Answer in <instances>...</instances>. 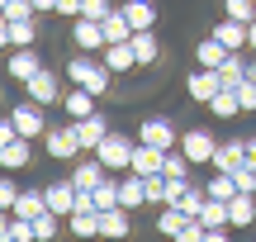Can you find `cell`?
I'll return each mask as SVG.
<instances>
[{
	"instance_id": "27",
	"label": "cell",
	"mask_w": 256,
	"mask_h": 242,
	"mask_svg": "<svg viewBox=\"0 0 256 242\" xmlns=\"http://www.w3.org/2000/svg\"><path fill=\"white\" fill-rule=\"evenodd\" d=\"M194 218L204 224V233H209V228H232V224H228V200H214V195L204 200V209H200Z\"/></svg>"
},
{
	"instance_id": "13",
	"label": "cell",
	"mask_w": 256,
	"mask_h": 242,
	"mask_svg": "<svg viewBox=\"0 0 256 242\" xmlns=\"http://www.w3.org/2000/svg\"><path fill=\"white\" fill-rule=\"evenodd\" d=\"M28 162H34V138H24V133L0 148V166H5V171H24Z\"/></svg>"
},
{
	"instance_id": "2",
	"label": "cell",
	"mask_w": 256,
	"mask_h": 242,
	"mask_svg": "<svg viewBox=\"0 0 256 242\" xmlns=\"http://www.w3.org/2000/svg\"><path fill=\"white\" fill-rule=\"evenodd\" d=\"M133 148H138V142L128 138V133L110 128V133H104V142L95 148V157H100V162H104L110 171H128V162H133Z\"/></svg>"
},
{
	"instance_id": "48",
	"label": "cell",
	"mask_w": 256,
	"mask_h": 242,
	"mask_svg": "<svg viewBox=\"0 0 256 242\" xmlns=\"http://www.w3.org/2000/svg\"><path fill=\"white\" fill-rule=\"evenodd\" d=\"M34 10L38 14H57V0H34Z\"/></svg>"
},
{
	"instance_id": "3",
	"label": "cell",
	"mask_w": 256,
	"mask_h": 242,
	"mask_svg": "<svg viewBox=\"0 0 256 242\" xmlns=\"http://www.w3.org/2000/svg\"><path fill=\"white\" fill-rule=\"evenodd\" d=\"M43 148L52 162H76L81 157V138H76V124L66 119V128H48L43 133Z\"/></svg>"
},
{
	"instance_id": "30",
	"label": "cell",
	"mask_w": 256,
	"mask_h": 242,
	"mask_svg": "<svg viewBox=\"0 0 256 242\" xmlns=\"http://www.w3.org/2000/svg\"><path fill=\"white\" fill-rule=\"evenodd\" d=\"M209 114H214V119H232V114H242V100H238V90H232V86H223V90L209 100Z\"/></svg>"
},
{
	"instance_id": "18",
	"label": "cell",
	"mask_w": 256,
	"mask_h": 242,
	"mask_svg": "<svg viewBox=\"0 0 256 242\" xmlns=\"http://www.w3.org/2000/svg\"><path fill=\"white\" fill-rule=\"evenodd\" d=\"M48 209H52V214H62V218H72V209H76V186H72V176L48 186Z\"/></svg>"
},
{
	"instance_id": "15",
	"label": "cell",
	"mask_w": 256,
	"mask_h": 242,
	"mask_svg": "<svg viewBox=\"0 0 256 242\" xmlns=\"http://www.w3.org/2000/svg\"><path fill=\"white\" fill-rule=\"evenodd\" d=\"M100 62L110 66L114 76H124V72H133V66H138V52H133V43H104Z\"/></svg>"
},
{
	"instance_id": "34",
	"label": "cell",
	"mask_w": 256,
	"mask_h": 242,
	"mask_svg": "<svg viewBox=\"0 0 256 242\" xmlns=\"http://www.w3.org/2000/svg\"><path fill=\"white\" fill-rule=\"evenodd\" d=\"M90 195H95V209H114V204H119V180H114V171L90 190Z\"/></svg>"
},
{
	"instance_id": "35",
	"label": "cell",
	"mask_w": 256,
	"mask_h": 242,
	"mask_svg": "<svg viewBox=\"0 0 256 242\" xmlns=\"http://www.w3.org/2000/svg\"><path fill=\"white\" fill-rule=\"evenodd\" d=\"M204 190H209L214 200H232V195H238V180H232V171H214V180Z\"/></svg>"
},
{
	"instance_id": "1",
	"label": "cell",
	"mask_w": 256,
	"mask_h": 242,
	"mask_svg": "<svg viewBox=\"0 0 256 242\" xmlns=\"http://www.w3.org/2000/svg\"><path fill=\"white\" fill-rule=\"evenodd\" d=\"M110 76H114V72H110L95 52L66 57V81H72V86H86V90H95V95H110Z\"/></svg>"
},
{
	"instance_id": "10",
	"label": "cell",
	"mask_w": 256,
	"mask_h": 242,
	"mask_svg": "<svg viewBox=\"0 0 256 242\" xmlns=\"http://www.w3.org/2000/svg\"><path fill=\"white\" fill-rule=\"evenodd\" d=\"M104 176H110V166L100 157H76V166H72V186L76 190H95Z\"/></svg>"
},
{
	"instance_id": "17",
	"label": "cell",
	"mask_w": 256,
	"mask_h": 242,
	"mask_svg": "<svg viewBox=\"0 0 256 242\" xmlns=\"http://www.w3.org/2000/svg\"><path fill=\"white\" fill-rule=\"evenodd\" d=\"M162 162H166L162 148H147V142H138V148H133V162H128V171H138V176H162Z\"/></svg>"
},
{
	"instance_id": "12",
	"label": "cell",
	"mask_w": 256,
	"mask_h": 242,
	"mask_svg": "<svg viewBox=\"0 0 256 242\" xmlns=\"http://www.w3.org/2000/svg\"><path fill=\"white\" fill-rule=\"evenodd\" d=\"M72 124H76V138H81V152H95L110 133V119H100V114H86V119H72Z\"/></svg>"
},
{
	"instance_id": "46",
	"label": "cell",
	"mask_w": 256,
	"mask_h": 242,
	"mask_svg": "<svg viewBox=\"0 0 256 242\" xmlns=\"http://www.w3.org/2000/svg\"><path fill=\"white\" fill-rule=\"evenodd\" d=\"M57 14H66V19H76V14H81V0H57Z\"/></svg>"
},
{
	"instance_id": "43",
	"label": "cell",
	"mask_w": 256,
	"mask_h": 242,
	"mask_svg": "<svg viewBox=\"0 0 256 242\" xmlns=\"http://www.w3.org/2000/svg\"><path fill=\"white\" fill-rule=\"evenodd\" d=\"M14 200H19V186L10 176H0V209H14Z\"/></svg>"
},
{
	"instance_id": "20",
	"label": "cell",
	"mask_w": 256,
	"mask_h": 242,
	"mask_svg": "<svg viewBox=\"0 0 256 242\" xmlns=\"http://www.w3.org/2000/svg\"><path fill=\"white\" fill-rule=\"evenodd\" d=\"M228 224H232V228H252V224H256V195L238 190V195L228 200Z\"/></svg>"
},
{
	"instance_id": "32",
	"label": "cell",
	"mask_w": 256,
	"mask_h": 242,
	"mask_svg": "<svg viewBox=\"0 0 256 242\" xmlns=\"http://www.w3.org/2000/svg\"><path fill=\"white\" fill-rule=\"evenodd\" d=\"M223 57H228V48H223V43H218L214 34L204 38L200 48H194V62H200V66H223Z\"/></svg>"
},
{
	"instance_id": "29",
	"label": "cell",
	"mask_w": 256,
	"mask_h": 242,
	"mask_svg": "<svg viewBox=\"0 0 256 242\" xmlns=\"http://www.w3.org/2000/svg\"><path fill=\"white\" fill-rule=\"evenodd\" d=\"M218 76H223V86L238 90V86L247 81V52H228V57H223V66H218Z\"/></svg>"
},
{
	"instance_id": "11",
	"label": "cell",
	"mask_w": 256,
	"mask_h": 242,
	"mask_svg": "<svg viewBox=\"0 0 256 242\" xmlns=\"http://www.w3.org/2000/svg\"><path fill=\"white\" fill-rule=\"evenodd\" d=\"M214 38H218L228 52H247V48H252V43H247V24H242V19H228V14L214 24Z\"/></svg>"
},
{
	"instance_id": "7",
	"label": "cell",
	"mask_w": 256,
	"mask_h": 242,
	"mask_svg": "<svg viewBox=\"0 0 256 242\" xmlns=\"http://www.w3.org/2000/svg\"><path fill=\"white\" fill-rule=\"evenodd\" d=\"M72 43L76 52H104V24L90 14H76L72 19Z\"/></svg>"
},
{
	"instance_id": "39",
	"label": "cell",
	"mask_w": 256,
	"mask_h": 242,
	"mask_svg": "<svg viewBox=\"0 0 256 242\" xmlns=\"http://www.w3.org/2000/svg\"><path fill=\"white\" fill-rule=\"evenodd\" d=\"M232 180H238V190H247V195H256V162H242V166L232 171Z\"/></svg>"
},
{
	"instance_id": "25",
	"label": "cell",
	"mask_w": 256,
	"mask_h": 242,
	"mask_svg": "<svg viewBox=\"0 0 256 242\" xmlns=\"http://www.w3.org/2000/svg\"><path fill=\"white\" fill-rule=\"evenodd\" d=\"M66 224H72V233H76V238H100V209H95V204L72 209V218H66Z\"/></svg>"
},
{
	"instance_id": "19",
	"label": "cell",
	"mask_w": 256,
	"mask_h": 242,
	"mask_svg": "<svg viewBox=\"0 0 256 242\" xmlns=\"http://www.w3.org/2000/svg\"><path fill=\"white\" fill-rule=\"evenodd\" d=\"M119 204H124V209H142V204H147V176L128 171V176L119 180Z\"/></svg>"
},
{
	"instance_id": "50",
	"label": "cell",
	"mask_w": 256,
	"mask_h": 242,
	"mask_svg": "<svg viewBox=\"0 0 256 242\" xmlns=\"http://www.w3.org/2000/svg\"><path fill=\"white\" fill-rule=\"evenodd\" d=\"M247 43H252V52H256V19L247 24Z\"/></svg>"
},
{
	"instance_id": "49",
	"label": "cell",
	"mask_w": 256,
	"mask_h": 242,
	"mask_svg": "<svg viewBox=\"0 0 256 242\" xmlns=\"http://www.w3.org/2000/svg\"><path fill=\"white\" fill-rule=\"evenodd\" d=\"M10 218H14V214H10V209H0V242L10 238Z\"/></svg>"
},
{
	"instance_id": "42",
	"label": "cell",
	"mask_w": 256,
	"mask_h": 242,
	"mask_svg": "<svg viewBox=\"0 0 256 242\" xmlns=\"http://www.w3.org/2000/svg\"><path fill=\"white\" fill-rule=\"evenodd\" d=\"M28 14H38L34 0H10V5H5V19H28Z\"/></svg>"
},
{
	"instance_id": "26",
	"label": "cell",
	"mask_w": 256,
	"mask_h": 242,
	"mask_svg": "<svg viewBox=\"0 0 256 242\" xmlns=\"http://www.w3.org/2000/svg\"><path fill=\"white\" fill-rule=\"evenodd\" d=\"M119 10L128 14L133 34H138V28H152V24H156V0H128V5H119Z\"/></svg>"
},
{
	"instance_id": "45",
	"label": "cell",
	"mask_w": 256,
	"mask_h": 242,
	"mask_svg": "<svg viewBox=\"0 0 256 242\" xmlns=\"http://www.w3.org/2000/svg\"><path fill=\"white\" fill-rule=\"evenodd\" d=\"M19 138V128H14V119H0V148H5V142H14Z\"/></svg>"
},
{
	"instance_id": "52",
	"label": "cell",
	"mask_w": 256,
	"mask_h": 242,
	"mask_svg": "<svg viewBox=\"0 0 256 242\" xmlns=\"http://www.w3.org/2000/svg\"><path fill=\"white\" fill-rule=\"evenodd\" d=\"M5 5H10V0H0V14H5Z\"/></svg>"
},
{
	"instance_id": "38",
	"label": "cell",
	"mask_w": 256,
	"mask_h": 242,
	"mask_svg": "<svg viewBox=\"0 0 256 242\" xmlns=\"http://www.w3.org/2000/svg\"><path fill=\"white\" fill-rule=\"evenodd\" d=\"M57 228H62V214H52V209H48V214H38V218H34V233H38V242H48V238H57Z\"/></svg>"
},
{
	"instance_id": "37",
	"label": "cell",
	"mask_w": 256,
	"mask_h": 242,
	"mask_svg": "<svg viewBox=\"0 0 256 242\" xmlns=\"http://www.w3.org/2000/svg\"><path fill=\"white\" fill-rule=\"evenodd\" d=\"M223 14H228V19H242V24H252V19H256V0H223Z\"/></svg>"
},
{
	"instance_id": "47",
	"label": "cell",
	"mask_w": 256,
	"mask_h": 242,
	"mask_svg": "<svg viewBox=\"0 0 256 242\" xmlns=\"http://www.w3.org/2000/svg\"><path fill=\"white\" fill-rule=\"evenodd\" d=\"M5 48H14V38H10V19L0 14V52H5Z\"/></svg>"
},
{
	"instance_id": "51",
	"label": "cell",
	"mask_w": 256,
	"mask_h": 242,
	"mask_svg": "<svg viewBox=\"0 0 256 242\" xmlns=\"http://www.w3.org/2000/svg\"><path fill=\"white\" fill-rule=\"evenodd\" d=\"M247 162H256V138H247Z\"/></svg>"
},
{
	"instance_id": "5",
	"label": "cell",
	"mask_w": 256,
	"mask_h": 242,
	"mask_svg": "<svg viewBox=\"0 0 256 242\" xmlns=\"http://www.w3.org/2000/svg\"><path fill=\"white\" fill-rule=\"evenodd\" d=\"M180 152L194 162V166H209L214 152H218V138H214L209 128H185V133H180Z\"/></svg>"
},
{
	"instance_id": "8",
	"label": "cell",
	"mask_w": 256,
	"mask_h": 242,
	"mask_svg": "<svg viewBox=\"0 0 256 242\" xmlns=\"http://www.w3.org/2000/svg\"><path fill=\"white\" fill-rule=\"evenodd\" d=\"M10 119H14V128L24 133V138H43V133H48V119H43V104H38V100L14 104V110H10Z\"/></svg>"
},
{
	"instance_id": "36",
	"label": "cell",
	"mask_w": 256,
	"mask_h": 242,
	"mask_svg": "<svg viewBox=\"0 0 256 242\" xmlns=\"http://www.w3.org/2000/svg\"><path fill=\"white\" fill-rule=\"evenodd\" d=\"M185 218H190V214H180V209H176V204H166V209H162V218H156V228H162L166 238H180Z\"/></svg>"
},
{
	"instance_id": "28",
	"label": "cell",
	"mask_w": 256,
	"mask_h": 242,
	"mask_svg": "<svg viewBox=\"0 0 256 242\" xmlns=\"http://www.w3.org/2000/svg\"><path fill=\"white\" fill-rule=\"evenodd\" d=\"M100 24H104V43H128V38H133V24H128L124 10H110Z\"/></svg>"
},
{
	"instance_id": "41",
	"label": "cell",
	"mask_w": 256,
	"mask_h": 242,
	"mask_svg": "<svg viewBox=\"0 0 256 242\" xmlns=\"http://www.w3.org/2000/svg\"><path fill=\"white\" fill-rule=\"evenodd\" d=\"M238 100H242V110H247V114L256 110V76H247V81L238 86Z\"/></svg>"
},
{
	"instance_id": "16",
	"label": "cell",
	"mask_w": 256,
	"mask_h": 242,
	"mask_svg": "<svg viewBox=\"0 0 256 242\" xmlns=\"http://www.w3.org/2000/svg\"><path fill=\"white\" fill-rule=\"evenodd\" d=\"M5 72L14 76V81H28L34 72H43V57H38L34 48H14V52H10V62H5Z\"/></svg>"
},
{
	"instance_id": "31",
	"label": "cell",
	"mask_w": 256,
	"mask_h": 242,
	"mask_svg": "<svg viewBox=\"0 0 256 242\" xmlns=\"http://www.w3.org/2000/svg\"><path fill=\"white\" fill-rule=\"evenodd\" d=\"M190 166H194V162L185 157L180 148H171V152H166V162H162V176H171V180H190Z\"/></svg>"
},
{
	"instance_id": "4",
	"label": "cell",
	"mask_w": 256,
	"mask_h": 242,
	"mask_svg": "<svg viewBox=\"0 0 256 242\" xmlns=\"http://www.w3.org/2000/svg\"><path fill=\"white\" fill-rule=\"evenodd\" d=\"M218 90H223V76H218V66H194V72L185 76V95H190L194 104H209Z\"/></svg>"
},
{
	"instance_id": "22",
	"label": "cell",
	"mask_w": 256,
	"mask_h": 242,
	"mask_svg": "<svg viewBox=\"0 0 256 242\" xmlns=\"http://www.w3.org/2000/svg\"><path fill=\"white\" fill-rule=\"evenodd\" d=\"M10 214H14V218H38V214H48V190H19V200H14Z\"/></svg>"
},
{
	"instance_id": "44",
	"label": "cell",
	"mask_w": 256,
	"mask_h": 242,
	"mask_svg": "<svg viewBox=\"0 0 256 242\" xmlns=\"http://www.w3.org/2000/svg\"><path fill=\"white\" fill-rule=\"evenodd\" d=\"M81 14H90V19H104V14H110V0H81Z\"/></svg>"
},
{
	"instance_id": "9",
	"label": "cell",
	"mask_w": 256,
	"mask_h": 242,
	"mask_svg": "<svg viewBox=\"0 0 256 242\" xmlns=\"http://www.w3.org/2000/svg\"><path fill=\"white\" fill-rule=\"evenodd\" d=\"M24 90H28V100H38V104H52V100H62V76L43 66V72H34V76L24 81Z\"/></svg>"
},
{
	"instance_id": "40",
	"label": "cell",
	"mask_w": 256,
	"mask_h": 242,
	"mask_svg": "<svg viewBox=\"0 0 256 242\" xmlns=\"http://www.w3.org/2000/svg\"><path fill=\"white\" fill-rule=\"evenodd\" d=\"M34 218H10V242H34Z\"/></svg>"
},
{
	"instance_id": "33",
	"label": "cell",
	"mask_w": 256,
	"mask_h": 242,
	"mask_svg": "<svg viewBox=\"0 0 256 242\" xmlns=\"http://www.w3.org/2000/svg\"><path fill=\"white\" fill-rule=\"evenodd\" d=\"M10 38H14V48H34V43H38L34 14H28V19H10Z\"/></svg>"
},
{
	"instance_id": "6",
	"label": "cell",
	"mask_w": 256,
	"mask_h": 242,
	"mask_svg": "<svg viewBox=\"0 0 256 242\" xmlns=\"http://www.w3.org/2000/svg\"><path fill=\"white\" fill-rule=\"evenodd\" d=\"M138 142L171 152V148H180V133H176V124H171V119H142V124H138Z\"/></svg>"
},
{
	"instance_id": "23",
	"label": "cell",
	"mask_w": 256,
	"mask_h": 242,
	"mask_svg": "<svg viewBox=\"0 0 256 242\" xmlns=\"http://www.w3.org/2000/svg\"><path fill=\"white\" fill-rule=\"evenodd\" d=\"M128 214L133 209H124V204L100 209V238H128Z\"/></svg>"
},
{
	"instance_id": "21",
	"label": "cell",
	"mask_w": 256,
	"mask_h": 242,
	"mask_svg": "<svg viewBox=\"0 0 256 242\" xmlns=\"http://www.w3.org/2000/svg\"><path fill=\"white\" fill-rule=\"evenodd\" d=\"M95 100H100L95 90H86V86H72V90L62 95V104H66V119H86V114H95Z\"/></svg>"
},
{
	"instance_id": "14",
	"label": "cell",
	"mask_w": 256,
	"mask_h": 242,
	"mask_svg": "<svg viewBox=\"0 0 256 242\" xmlns=\"http://www.w3.org/2000/svg\"><path fill=\"white\" fill-rule=\"evenodd\" d=\"M242 162H247V138H228V142H218V152H214L209 166L214 171H238Z\"/></svg>"
},
{
	"instance_id": "24",
	"label": "cell",
	"mask_w": 256,
	"mask_h": 242,
	"mask_svg": "<svg viewBox=\"0 0 256 242\" xmlns=\"http://www.w3.org/2000/svg\"><path fill=\"white\" fill-rule=\"evenodd\" d=\"M128 43H133V52H138V66H152L156 57H162V43H156V34H152V28H138Z\"/></svg>"
}]
</instances>
